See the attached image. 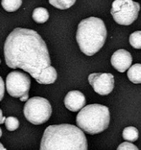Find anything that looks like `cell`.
Segmentation results:
<instances>
[{
  "label": "cell",
  "mask_w": 141,
  "mask_h": 150,
  "mask_svg": "<svg viewBox=\"0 0 141 150\" xmlns=\"http://www.w3.org/2000/svg\"><path fill=\"white\" fill-rule=\"evenodd\" d=\"M4 55L9 67L22 69L36 81L45 69L51 66L45 41L32 29H13L4 42Z\"/></svg>",
  "instance_id": "cell-1"
},
{
  "label": "cell",
  "mask_w": 141,
  "mask_h": 150,
  "mask_svg": "<svg viewBox=\"0 0 141 150\" xmlns=\"http://www.w3.org/2000/svg\"><path fill=\"white\" fill-rule=\"evenodd\" d=\"M83 130L70 124L50 125L45 130L39 150H87Z\"/></svg>",
  "instance_id": "cell-2"
},
{
  "label": "cell",
  "mask_w": 141,
  "mask_h": 150,
  "mask_svg": "<svg viewBox=\"0 0 141 150\" xmlns=\"http://www.w3.org/2000/svg\"><path fill=\"white\" fill-rule=\"evenodd\" d=\"M107 29L102 19L89 17L83 19L78 24L76 40L80 49L87 56L97 53L105 44Z\"/></svg>",
  "instance_id": "cell-3"
},
{
  "label": "cell",
  "mask_w": 141,
  "mask_h": 150,
  "mask_svg": "<svg viewBox=\"0 0 141 150\" xmlns=\"http://www.w3.org/2000/svg\"><path fill=\"white\" fill-rule=\"evenodd\" d=\"M110 120L111 115L108 107L100 104H90L79 111L76 117V123L82 130L94 135L106 130Z\"/></svg>",
  "instance_id": "cell-4"
},
{
  "label": "cell",
  "mask_w": 141,
  "mask_h": 150,
  "mask_svg": "<svg viewBox=\"0 0 141 150\" xmlns=\"http://www.w3.org/2000/svg\"><path fill=\"white\" fill-rule=\"evenodd\" d=\"M52 108L47 99L41 97L30 98L25 103L23 114L26 120L33 125L45 123L51 117Z\"/></svg>",
  "instance_id": "cell-5"
},
{
  "label": "cell",
  "mask_w": 141,
  "mask_h": 150,
  "mask_svg": "<svg viewBox=\"0 0 141 150\" xmlns=\"http://www.w3.org/2000/svg\"><path fill=\"white\" fill-rule=\"evenodd\" d=\"M140 10V4L133 0H115L111 13L117 23L128 26L137 18Z\"/></svg>",
  "instance_id": "cell-6"
},
{
  "label": "cell",
  "mask_w": 141,
  "mask_h": 150,
  "mask_svg": "<svg viewBox=\"0 0 141 150\" xmlns=\"http://www.w3.org/2000/svg\"><path fill=\"white\" fill-rule=\"evenodd\" d=\"M31 86L30 78L20 71H13L6 78V89L10 96L20 98L23 102L29 99Z\"/></svg>",
  "instance_id": "cell-7"
},
{
  "label": "cell",
  "mask_w": 141,
  "mask_h": 150,
  "mask_svg": "<svg viewBox=\"0 0 141 150\" xmlns=\"http://www.w3.org/2000/svg\"><path fill=\"white\" fill-rule=\"evenodd\" d=\"M88 79L94 90L100 95H109L114 88V78L111 73H92Z\"/></svg>",
  "instance_id": "cell-8"
},
{
  "label": "cell",
  "mask_w": 141,
  "mask_h": 150,
  "mask_svg": "<svg viewBox=\"0 0 141 150\" xmlns=\"http://www.w3.org/2000/svg\"><path fill=\"white\" fill-rule=\"evenodd\" d=\"M111 62L116 70L120 73H124L130 68L133 62V57L131 54L127 50L119 49L114 52L111 57Z\"/></svg>",
  "instance_id": "cell-9"
},
{
  "label": "cell",
  "mask_w": 141,
  "mask_h": 150,
  "mask_svg": "<svg viewBox=\"0 0 141 150\" xmlns=\"http://www.w3.org/2000/svg\"><path fill=\"white\" fill-rule=\"evenodd\" d=\"M86 98L80 91H70L64 100V105L70 111L77 112L84 108L86 105Z\"/></svg>",
  "instance_id": "cell-10"
},
{
  "label": "cell",
  "mask_w": 141,
  "mask_h": 150,
  "mask_svg": "<svg viewBox=\"0 0 141 150\" xmlns=\"http://www.w3.org/2000/svg\"><path fill=\"white\" fill-rule=\"evenodd\" d=\"M56 79V70L54 67L50 66L42 72L37 82L40 84H51V83H54Z\"/></svg>",
  "instance_id": "cell-11"
},
{
  "label": "cell",
  "mask_w": 141,
  "mask_h": 150,
  "mask_svg": "<svg viewBox=\"0 0 141 150\" xmlns=\"http://www.w3.org/2000/svg\"><path fill=\"white\" fill-rule=\"evenodd\" d=\"M32 18L37 23H45L49 18V13L44 7H37L32 13Z\"/></svg>",
  "instance_id": "cell-12"
},
{
  "label": "cell",
  "mask_w": 141,
  "mask_h": 150,
  "mask_svg": "<svg viewBox=\"0 0 141 150\" xmlns=\"http://www.w3.org/2000/svg\"><path fill=\"white\" fill-rule=\"evenodd\" d=\"M130 81L134 83H141V64H135L130 67L127 72Z\"/></svg>",
  "instance_id": "cell-13"
},
{
  "label": "cell",
  "mask_w": 141,
  "mask_h": 150,
  "mask_svg": "<svg viewBox=\"0 0 141 150\" xmlns=\"http://www.w3.org/2000/svg\"><path fill=\"white\" fill-rule=\"evenodd\" d=\"M123 139L127 142H134L138 139L139 132L136 127H127L124 129L122 133Z\"/></svg>",
  "instance_id": "cell-14"
},
{
  "label": "cell",
  "mask_w": 141,
  "mask_h": 150,
  "mask_svg": "<svg viewBox=\"0 0 141 150\" xmlns=\"http://www.w3.org/2000/svg\"><path fill=\"white\" fill-rule=\"evenodd\" d=\"M22 4V0H1V6L7 12L18 10Z\"/></svg>",
  "instance_id": "cell-15"
},
{
  "label": "cell",
  "mask_w": 141,
  "mask_h": 150,
  "mask_svg": "<svg viewBox=\"0 0 141 150\" xmlns=\"http://www.w3.org/2000/svg\"><path fill=\"white\" fill-rule=\"evenodd\" d=\"M76 0H49V3L59 10H66L74 5Z\"/></svg>",
  "instance_id": "cell-16"
},
{
  "label": "cell",
  "mask_w": 141,
  "mask_h": 150,
  "mask_svg": "<svg viewBox=\"0 0 141 150\" xmlns=\"http://www.w3.org/2000/svg\"><path fill=\"white\" fill-rule=\"evenodd\" d=\"M130 43L133 48L141 49V31H136L130 35Z\"/></svg>",
  "instance_id": "cell-17"
},
{
  "label": "cell",
  "mask_w": 141,
  "mask_h": 150,
  "mask_svg": "<svg viewBox=\"0 0 141 150\" xmlns=\"http://www.w3.org/2000/svg\"><path fill=\"white\" fill-rule=\"evenodd\" d=\"M5 127L9 131H14L19 127V121L16 117H8L6 118Z\"/></svg>",
  "instance_id": "cell-18"
},
{
  "label": "cell",
  "mask_w": 141,
  "mask_h": 150,
  "mask_svg": "<svg viewBox=\"0 0 141 150\" xmlns=\"http://www.w3.org/2000/svg\"><path fill=\"white\" fill-rule=\"evenodd\" d=\"M117 150H139L138 148L130 142L121 143L117 148Z\"/></svg>",
  "instance_id": "cell-19"
},
{
  "label": "cell",
  "mask_w": 141,
  "mask_h": 150,
  "mask_svg": "<svg viewBox=\"0 0 141 150\" xmlns=\"http://www.w3.org/2000/svg\"><path fill=\"white\" fill-rule=\"evenodd\" d=\"M0 82H1V100H2L3 97H4V81L3 79H0Z\"/></svg>",
  "instance_id": "cell-20"
},
{
  "label": "cell",
  "mask_w": 141,
  "mask_h": 150,
  "mask_svg": "<svg viewBox=\"0 0 141 150\" xmlns=\"http://www.w3.org/2000/svg\"><path fill=\"white\" fill-rule=\"evenodd\" d=\"M0 147H1V150H7L5 149V148L4 147V146H3L2 144H1V143L0 144Z\"/></svg>",
  "instance_id": "cell-21"
}]
</instances>
